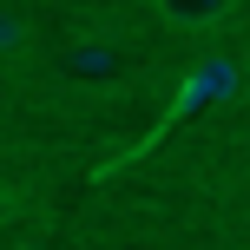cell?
<instances>
[{
	"mask_svg": "<svg viewBox=\"0 0 250 250\" xmlns=\"http://www.w3.org/2000/svg\"><path fill=\"white\" fill-rule=\"evenodd\" d=\"M66 66H73L79 79H105L119 60H112V46H105V40H79V46H66Z\"/></svg>",
	"mask_w": 250,
	"mask_h": 250,
	"instance_id": "7a4b0ae2",
	"label": "cell"
},
{
	"mask_svg": "<svg viewBox=\"0 0 250 250\" xmlns=\"http://www.w3.org/2000/svg\"><path fill=\"white\" fill-rule=\"evenodd\" d=\"M26 46V20H13V13H0V66L13 60V53Z\"/></svg>",
	"mask_w": 250,
	"mask_h": 250,
	"instance_id": "3957f363",
	"label": "cell"
},
{
	"mask_svg": "<svg viewBox=\"0 0 250 250\" xmlns=\"http://www.w3.org/2000/svg\"><path fill=\"white\" fill-rule=\"evenodd\" d=\"M151 13L165 26H178V33H217L237 13V0H151Z\"/></svg>",
	"mask_w": 250,
	"mask_h": 250,
	"instance_id": "6da1fadb",
	"label": "cell"
}]
</instances>
